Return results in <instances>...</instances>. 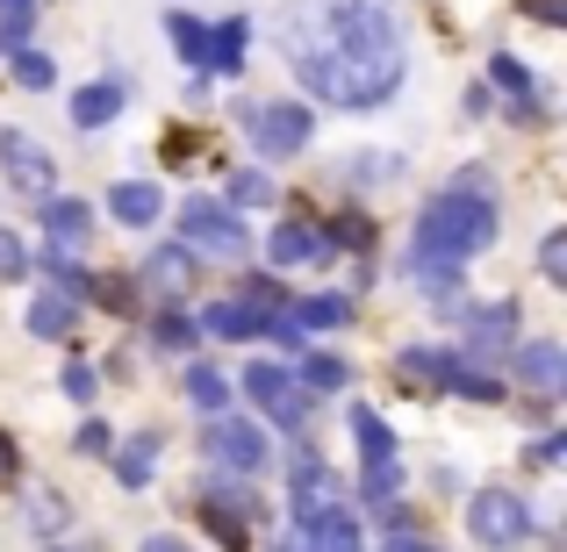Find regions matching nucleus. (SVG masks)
Wrapping results in <instances>:
<instances>
[{
    "instance_id": "aec40b11",
    "label": "nucleus",
    "mask_w": 567,
    "mask_h": 552,
    "mask_svg": "<svg viewBox=\"0 0 567 552\" xmlns=\"http://www.w3.org/2000/svg\"><path fill=\"white\" fill-rule=\"evenodd\" d=\"M144 288L152 294H181L187 288V251L173 244V251H152V259H144Z\"/></svg>"
},
{
    "instance_id": "79ce46f5",
    "label": "nucleus",
    "mask_w": 567,
    "mask_h": 552,
    "mask_svg": "<svg viewBox=\"0 0 567 552\" xmlns=\"http://www.w3.org/2000/svg\"><path fill=\"white\" fill-rule=\"evenodd\" d=\"M525 14H539V22H567V0H525Z\"/></svg>"
},
{
    "instance_id": "f8f14e48",
    "label": "nucleus",
    "mask_w": 567,
    "mask_h": 552,
    "mask_svg": "<svg viewBox=\"0 0 567 552\" xmlns=\"http://www.w3.org/2000/svg\"><path fill=\"white\" fill-rule=\"evenodd\" d=\"M280 552H360V531H352V517H323V524H295L288 539H280Z\"/></svg>"
},
{
    "instance_id": "39448f33",
    "label": "nucleus",
    "mask_w": 567,
    "mask_h": 552,
    "mask_svg": "<svg viewBox=\"0 0 567 552\" xmlns=\"http://www.w3.org/2000/svg\"><path fill=\"white\" fill-rule=\"evenodd\" d=\"M181 230L194 237V244L223 251V259H237V251H245V222H237L223 201H208V194H194V201L181 208Z\"/></svg>"
},
{
    "instance_id": "c03bdc74",
    "label": "nucleus",
    "mask_w": 567,
    "mask_h": 552,
    "mask_svg": "<svg viewBox=\"0 0 567 552\" xmlns=\"http://www.w3.org/2000/svg\"><path fill=\"white\" fill-rule=\"evenodd\" d=\"M0 481H14V445L0 438Z\"/></svg>"
},
{
    "instance_id": "a878e982",
    "label": "nucleus",
    "mask_w": 567,
    "mask_h": 552,
    "mask_svg": "<svg viewBox=\"0 0 567 552\" xmlns=\"http://www.w3.org/2000/svg\"><path fill=\"white\" fill-rule=\"evenodd\" d=\"M346 316H352V302H346V294H317V302H309L295 323H302V331H331V323H346Z\"/></svg>"
},
{
    "instance_id": "c85d7f7f",
    "label": "nucleus",
    "mask_w": 567,
    "mask_h": 552,
    "mask_svg": "<svg viewBox=\"0 0 567 552\" xmlns=\"http://www.w3.org/2000/svg\"><path fill=\"white\" fill-rule=\"evenodd\" d=\"M14 80H22V86H37V94H43V86L58 80V65H51L43 51H14Z\"/></svg>"
},
{
    "instance_id": "a19ab883",
    "label": "nucleus",
    "mask_w": 567,
    "mask_h": 552,
    "mask_svg": "<svg viewBox=\"0 0 567 552\" xmlns=\"http://www.w3.org/2000/svg\"><path fill=\"white\" fill-rule=\"evenodd\" d=\"M80 452H109V424H80Z\"/></svg>"
},
{
    "instance_id": "f704fd0d",
    "label": "nucleus",
    "mask_w": 567,
    "mask_h": 552,
    "mask_svg": "<svg viewBox=\"0 0 567 552\" xmlns=\"http://www.w3.org/2000/svg\"><path fill=\"white\" fill-rule=\"evenodd\" d=\"M29 524H37L43 539H51V531H65V502H58V496H29Z\"/></svg>"
},
{
    "instance_id": "423d86ee",
    "label": "nucleus",
    "mask_w": 567,
    "mask_h": 552,
    "mask_svg": "<svg viewBox=\"0 0 567 552\" xmlns=\"http://www.w3.org/2000/svg\"><path fill=\"white\" fill-rule=\"evenodd\" d=\"M467 531H474L482 545H517V539L532 531V517H525V502H517V496H496V488H488V496H474Z\"/></svg>"
},
{
    "instance_id": "20e7f679",
    "label": "nucleus",
    "mask_w": 567,
    "mask_h": 552,
    "mask_svg": "<svg viewBox=\"0 0 567 552\" xmlns=\"http://www.w3.org/2000/svg\"><path fill=\"white\" fill-rule=\"evenodd\" d=\"M288 473H295V524H323V517L346 510V488H338V473L317 467L309 452H295Z\"/></svg>"
},
{
    "instance_id": "f257e3e1",
    "label": "nucleus",
    "mask_w": 567,
    "mask_h": 552,
    "mask_svg": "<svg viewBox=\"0 0 567 552\" xmlns=\"http://www.w3.org/2000/svg\"><path fill=\"white\" fill-rule=\"evenodd\" d=\"M295 80L338 108H381L402 86V22L388 0H295L280 14Z\"/></svg>"
},
{
    "instance_id": "7c9ffc66",
    "label": "nucleus",
    "mask_w": 567,
    "mask_h": 552,
    "mask_svg": "<svg viewBox=\"0 0 567 552\" xmlns=\"http://www.w3.org/2000/svg\"><path fill=\"white\" fill-rule=\"evenodd\" d=\"M395 373H410V381L439 387V381H445V360H439V352H402V360H395Z\"/></svg>"
},
{
    "instance_id": "a211bd4d",
    "label": "nucleus",
    "mask_w": 567,
    "mask_h": 552,
    "mask_svg": "<svg viewBox=\"0 0 567 552\" xmlns=\"http://www.w3.org/2000/svg\"><path fill=\"white\" fill-rule=\"evenodd\" d=\"M202 65H216V72H237V65H245V22H216V29H208Z\"/></svg>"
},
{
    "instance_id": "473e14b6",
    "label": "nucleus",
    "mask_w": 567,
    "mask_h": 552,
    "mask_svg": "<svg viewBox=\"0 0 567 552\" xmlns=\"http://www.w3.org/2000/svg\"><path fill=\"white\" fill-rule=\"evenodd\" d=\"M230 201L266 208V201H274V180H266V173H237V180H230Z\"/></svg>"
},
{
    "instance_id": "c756f323",
    "label": "nucleus",
    "mask_w": 567,
    "mask_h": 552,
    "mask_svg": "<svg viewBox=\"0 0 567 552\" xmlns=\"http://www.w3.org/2000/svg\"><path fill=\"white\" fill-rule=\"evenodd\" d=\"M51 294H65V302L72 294H94V273H80L72 259H51Z\"/></svg>"
},
{
    "instance_id": "f03ea898",
    "label": "nucleus",
    "mask_w": 567,
    "mask_h": 552,
    "mask_svg": "<svg viewBox=\"0 0 567 552\" xmlns=\"http://www.w3.org/2000/svg\"><path fill=\"white\" fill-rule=\"evenodd\" d=\"M496 244V187H488V173H453V187L439 194V201L424 208V222H416V259H474V251Z\"/></svg>"
},
{
    "instance_id": "c9c22d12",
    "label": "nucleus",
    "mask_w": 567,
    "mask_h": 552,
    "mask_svg": "<svg viewBox=\"0 0 567 552\" xmlns=\"http://www.w3.org/2000/svg\"><path fill=\"white\" fill-rule=\"evenodd\" d=\"M539 273H546V280H567V237H560V230L539 244Z\"/></svg>"
},
{
    "instance_id": "dca6fc26",
    "label": "nucleus",
    "mask_w": 567,
    "mask_h": 552,
    "mask_svg": "<svg viewBox=\"0 0 567 552\" xmlns=\"http://www.w3.org/2000/svg\"><path fill=\"white\" fill-rule=\"evenodd\" d=\"M109 216L115 222H158V187H144V180H123V187H109Z\"/></svg>"
},
{
    "instance_id": "393cba45",
    "label": "nucleus",
    "mask_w": 567,
    "mask_h": 552,
    "mask_svg": "<svg viewBox=\"0 0 567 552\" xmlns=\"http://www.w3.org/2000/svg\"><path fill=\"white\" fill-rule=\"evenodd\" d=\"M352 438H360V445H367V459H381V452H402V445H395V438H388V424H381V416H374V409H352Z\"/></svg>"
},
{
    "instance_id": "4be33fe9",
    "label": "nucleus",
    "mask_w": 567,
    "mask_h": 552,
    "mask_svg": "<svg viewBox=\"0 0 567 552\" xmlns=\"http://www.w3.org/2000/svg\"><path fill=\"white\" fill-rule=\"evenodd\" d=\"M395 488H402V452L367 459V502H374V510H388V502H395Z\"/></svg>"
},
{
    "instance_id": "bb28decb",
    "label": "nucleus",
    "mask_w": 567,
    "mask_h": 552,
    "mask_svg": "<svg viewBox=\"0 0 567 552\" xmlns=\"http://www.w3.org/2000/svg\"><path fill=\"white\" fill-rule=\"evenodd\" d=\"M194 337H202V331H194L187 316H158V323H152V345H158V352H194Z\"/></svg>"
},
{
    "instance_id": "ddd939ff",
    "label": "nucleus",
    "mask_w": 567,
    "mask_h": 552,
    "mask_svg": "<svg viewBox=\"0 0 567 552\" xmlns=\"http://www.w3.org/2000/svg\"><path fill=\"white\" fill-rule=\"evenodd\" d=\"M43 237H51L58 251H80L86 237H94V208L86 201H43Z\"/></svg>"
},
{
    "instance_id": "9d476101",
    "label": "nucleus",
    "mask_w": 567,
    "mask_h": 552,
    "mask_svg": "<svg viewBox=\"0 0 567 552\" xmlns=\"http://www.w3.org/2000/svg\"><path fill=\"white\" fill-rule=\"evenodd\" d=\"M208 459H216V467H230V473H259L266 467V430L230 424V416H223V424L208 430Z\"/></svg>"
},
{
    "instance_id": "e433bc0d",
    "label": "nucleus",
    "mask_w": 567,
    "mask_h": 552,
    "mask_svg": "<svg viewBox=\"0 0 567 552\" xmlns=\"http://www.w3.org/2000/svg\"><path fill=\"white\" fill-rule=\"evenodd\" d=\"M65 395H72V402H94V366L72 360V366H65Z\"/></svg>"
},
{
    "instance_id": "1a4fd4ad",
    "label": "nucleus",
    "mask_w": 567,
    "mask_h": 552,
    "mask_svg": "<svg viewBox=\"0 0 567 552\" xmlns=\"http://www.w3.org/2000/svg\"><path fill=\"white\" fill-rule=\"evenodd\" d=\"M245 387L259 395V409L274 416V424H302V416H309L302 387H295V381H288V373H280L274 360H259V366H251V373H245Z\"/></svg>"
},
{
    "instance_id": "5701e85b",
    "label": "nucleus",
    "mask_w": 567,
    "mask_h": 552,
    "mask_svg": "<svg viewBox=\"0 0 567 552\" xmlns=\"http://www.w3.org/2000/svg\"><path fill=\"white\" fill-rule=\"evenodd\" d=\"M29 331L37 337H65L72 331V302L65 294H37V302H29Z\"/></svg>"
},
{
    "instance_id": "7ed1b4c3",
    "label": "nucleus",
    "mask_w": 567,
    "mask_h": 552,
    "mask_svg": "<svg viewBox=\"0 0 567 552\" xmlns=\"http://www.w3.org/2000/svg\"><path fill=\"white\" fill-rule=\"evenodd\" d=\"M245 123H251V137H259L266 158H295L309 144V108H295V101H251Z\"/></svg>"
},
{
    "instance_id": "cd10ccee",
    "label": "nucleus",
    "mask_w": 567,
    "mask_h": 552,
    "mask_svg": "<svg viewBox=\"0 0 567 552\" xmlns=\"http://www.w3.org/2000/svg\"><path fill=\"white\" fill-rule=\"evenodd\" d=\"M152 452H158V445H152V438H137V445H130L123 459H115V473H123V488H144V481H152Z\"/></svg>"
},
{
    "instance_id": "4468645a",
    "label": "nucleus",
    "mask_w": 567,
    "mask_h": 552,
    "mask_svg": "<svg viewBox=\"0 0 567 552\" xmlns=\"http://www.w3.org/2000/svg\"><path fill=\"white\" fill-rule=\"evenodd\" d=\"M266 323H274V316H266V309H251L245 294H237V302H216V309H208L202 331L208 337H266Z\"/></svg>"
},
{
    "instance_id": "4c0bfd02",
    "label": "nucleus",
    "mask_w": 567,
    "mask_h": 552,
    "mask_svg": "<svg viewBox=\"0 0 567 552\" xmlns=\"http://www.w3.org/2000/svg\"><path fill=\"white\" fill-rule=\"evenodd\" d=\"M402 173V158H388V152H367L360 158V180H395Z\"/></svg>"
},
{
    "instance_id": "0eeeda50",
    "label": "nucleus",
    "mask_w": 567,
    "mask_h": 552,
    "mask_svg": "<svg viewBox=\"0 0 567 552\" xmlns=\"http://www.w3.org/2000/svg\"><path fill=\"white\" fill-rule=\"evenodd\" d=\"M511 337H517V309L511 302L474 309V316H467V360H482V366L511 360Z\"/></svg>"
},
{
    "instance_id": "72a5a7b5",
    "label": "nucleus",
    "mask_w": 567,
    "mask_h": 552,
    "mask_svg": "<svg viewBox=\"0 0 567 552\" xmlns=\"http://www.w3.org/2000/svg\"><path fill=\"white\" fill-rule=\"evenodd\" d=\"M302 381H309V387H346L352 373H346V360H331V352H317V360L302 366Z\"/></svg>"
},
{
    "instance_id": "6e6552de",
    "label": "nucleus",
    "mask_w": 567,
    "mask_h": 552,
    "mask_svg": "<svg viewBox=\"0 0 567 552\" xmlns=\"http://www.w3.org/2000/svg\"><path fill=\"white\" fill-rule=\"evenodd\" d=\"M0 166H8V180L22 187V194H51V152H43L37 137L0 129Z\"/></svg>"
},
{
    "instance_id": "ea45409f",
    "label": "nucleus",
    "mask_w": 567,
    "mask_h": 552,
    "mask_svg": "<svg viewBox=\"0 0 567 552\" xmlns=\"http://www.w3.org/2000/svg\"><path fill=\"white\" fill-rule=\"evenodd\" d=\"M14 273H22V244L0 230V280H14Z\"/></svg>"
},
{
    "instance_id": "2f4dec72",
    "label": "nucleus",
    "mask_w": 567,
    "mask_h": 552,
    "mask_svg": "<svg viewBox=\"0 0 567 552\" xmlns=\"http://www.w3.org/2000/svg\"><path fill=\"white\" fill-rule=\"evenodd\" d=\"M166 37L181 43V58H202V43H208V29L194 22V14H166Z\"/></svg>"
},
{
    "instance_id": "2eb2a0df",
    "label": "nucleus",
    "mask_w": 567,
    "mask_h": 552,
    "mask_svg": "<svg viewBox=\"0 0 567 552\" xmlns=\"http://www.w3.org/2000/svg\"><path fill=\"white\" fill-rule=\"evenodd\" d=\"M187 402H194L202 416H223V409H230V381H223V366L194 360V366H187Z\"/></svg>"
},
{
    "instance_id": "9b49d317",
    "label": "nucleus",
    "mask_w": 567,
    "mask_h": 552,
    "mask_svg": "<svg viewBox=\"0 0 567 552\" xmlns=\"http://www.w3.org/2000/svg\"><path fill=\"white\" fill-rule=\"evenodd\" d=\"M511 360H517V373H525V387H532L539 402H554V395H560V381H567V352L554 345V337H532V345H517Z\"/></svg>"
},
{
    "instance_id": "b1692460",
    "label": "nucleus",
    "mask_w": 567,
    "mask_h": 552,
    "mask_svg": "<svg viewBox=\"0 0 567 552\" xmlns=\"http://www.w3.org/2000/svg\"><path fill=\"white\" fill-rule=\"evenodd\" d=\"M29 22H37V0H0V51H22Z\"/></svg>"
},
{
    "instance_id": "412c9836",
    "label": "nucleus",
    "mask_w": 567,
    "mask_h": 552,
    "mask_svg": "<svg viewBox=\"0 0 567 552\" xmlns=\"http://www.w3.org/2000/svg\"><path fill=\"white\" fill-rule=\"evenodd\" d=\"M439 387H445V395H467V402H496L503 395V387L488 381V373H474L467 360H445V381Z\"/></svg>"
},
{
    "instance_id": "37998d69",
    "label": "nucleus",
    "mask_w": 567,
    "mask_h": 552,
    "mask_svg": "<svg viewBox=\"0 0 567 552\" xmlns=\"http://www.w3.org/2000/svg\"><path fill=\"white\" fill-rule=\"evenodd\" d=\"M388 552H439L431 539H410V531H388Z\"/></svg>"
},
{
    "instance_id": "58836bf2",
    "label": "nucleus",
    "mask_w": 567,
    "mask_h": 552,
    "mask_svg": "<svg viewBox=\"0 0 567 552\" xmlns=\"http://www.w3.org/2000/svg\"><path fill=\"white\" fill-rule=\"evenodd\" d=\"M496 86L503 94H525V65H517V58H496Z\"/></svg>"
},
{
    "instance_id": "f3484780",
    "label": "nucleus",
    "mask_w": 567,
    "mask_h": 552,
    "mask_svg": "<svg viewBox=\"0 0 567 552\" xmlns=\"http://www.w3.org/2000/svg\"><path fill=\"white\" fill-rule=\"evenodd\" d=\"M123 115V86H80V101H72V123L80 129H101Z\"/></svg>"
},
{
    "instance_id": "a18cd8bd",
    "label": "nucleus",
    "mask_w": 567,
    "mask_h": 552,
    "mask_svg": "<svg viewBox=\"0 0 567 552\" xmlns=\"http://www.w3.org/2000/svg\"><path fill=\"white\" fill-rule=\"evenodd\" d=\"M144 552H187L181 539H144Z\"/></svg>"
},
{
    "instance_id": "6ab92c4d",
    "label": "nucleus",
    "mask_w": 567,
    "mask_h": 552,
    "mask_svg": "<svg viewBox=\"0 0 567 552\" xmlns=\"http://www.w3.org/2000/svg\"><path fill=\"white\" fill-rule=\"evenodd\" d=\"M266 251H274V265H302L317 259V230H302V222H274V237H266Z\"/></svg>"
}]
</instances>
